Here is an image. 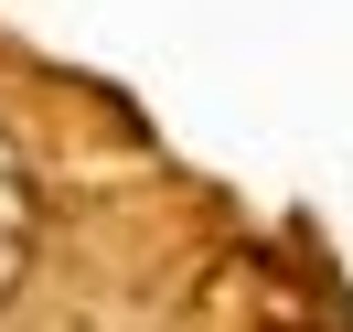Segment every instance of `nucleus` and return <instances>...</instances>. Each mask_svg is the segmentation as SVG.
Returning a JSON list of instances; mask_svg holds the SVG:
<instances>
[{
  "mask_svg": "<svg viewBox=\"0 0 353 332\" xmlns=\"http://www.w3.org/2000/svg\"><path fill=\"white\" fill-rule=\"evenodd\" d=\"M193 332H343V300H332V289L310 279L300 257L246 246V257H225V268H214V289H203Z\"/></svg>",
  "mask_w": 353,
  "mask_h": 332,
  "instance_id": "obj_1",
  "label": "nucleus"
},
{
  "mask_svg": "<svg viewBox=\"0 0 353 332\" xmlns=\"http://www.w3.org/2000/svg\"><path fill=\"white\" fill-rule=\"evenodd\" d=\"M32 172H22V150H11V129H0V300L22 289V268H32Z\"/></svg>",
  "mask_w": 353,
  "mask_h": 332,
  "instance_id": "obj_2",
  "label": "nucleus"
}]
</instances>
